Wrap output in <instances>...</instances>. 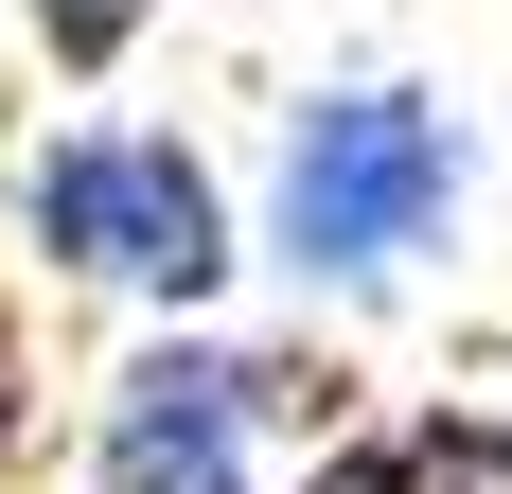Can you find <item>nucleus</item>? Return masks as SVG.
Listing matches in <instances>:
<instances>
[{
    "instance_id": "obj_1",
    "label": "nucleus",
    "mask_w": 512,
    "mask_h": 494,
    "mask_svg": "<svg viewBox=\"0 0 512 494\" xmlns=\"http://www.w3.org/2000/svg\"><path fill=\"white\" fill-rule=\"evenodd\" d=\"M477 195V142H460V106H424V89H318L301 124H283V159H265V247L301 265V283H407L424 247L460 230Z\"/></svg>"
},
{
    "instance_id": "obj_2",
    "label": "nucleus",
    "mask_w": 512,
    "mask_h": 494,
    "mask_svg": "<svg viewBox=\"0 0 512 494\" xmlns=\"http://www.w3.org/2000/svg\"><path fill=\"white\" fill-rule=\"evenodd\" d=\"M18 230H36V265L124 283V300H159V318H195V300L230 283V195H212V159L177 142V124H53V142L18 159Z\"/></svg>"
},
{
    "instance_id": "obj_3",
    "label": "nucleus",
    "mask_w": 512,
    "mask_h": 494,
    "mask_svg": "<svg viewBox=\"0 0 512 494\" xmlns=\"http://www.w3.org/2000/svg\"><path fill=\"white\" fill-rule=\"evenodd\" d=\"M248 424H265V353L212 336H142L106 371L89 424V494H248Z\"/></svg>"
},
{
    "instance_id": "obj_4",
    "label": "nucleus",
    "mask_w": 512,
    "mask_h": 494,
    "mask_svg": "<svg viewBox=\"0 0 512 494\" xmlns=\"http://www.w3.org/2000/svg\"><path fill=\"white\" fill-rule=\"evenodd\" d=\"M301 494H512V424H389V442H336Z\"/></svg>"
},
{
    "instance_id": "obj_5",
    "label": "nucleus",
    "mask_w": 512,
    "mask_h": 494,
    "mask_svg": "<svg viewBox=\"0 0 512 494\" xmlns=\"http://www.w3.org/2000/svg\"><path fill=\"white\" fill-rule=\"evenodd\" d=\"M18 18H36V53H53V71H124L159 0H18Z\"/></svg>"
},
{
    "instance_id": "obj_6",
    "label": "nucleus",
    "mask_w": 512,
    "mask_h": 494,
    "mask_svg": "<svg viewBox=\"0 0 512 494\" xmlns=\"http://www.w3.org/2000/svg\"><path fill=\"white\" fill-rule=\"evenodd\" d=\"M18 442H36V371H18V318H0V477H18Z\"/></svg>"
}]
</instances>
